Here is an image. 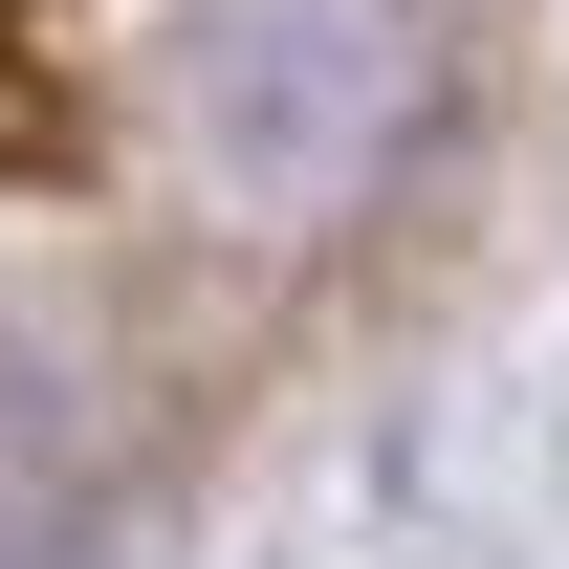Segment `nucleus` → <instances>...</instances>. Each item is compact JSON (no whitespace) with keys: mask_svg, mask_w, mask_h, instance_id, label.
<instances>
[{"mask_svg":"<svg viewBox=\"0 0 569 569\" xmlns=\"http://www.w3.org/2000/svg\"><path fill=\"white\" fill-rule=\"evenodd\" d=\"M417 110H438V22L417 0H176V132L263 219L372 198L417 153Z\"/></svg>","mask_w":569,"mask_h":569,"instance_id":"f257e3e1","label":"nucleus"},{"mask_svg":"<svg viewBox=\"0 0 569 569\" xmlns=\"http://www.w3.org/2000/svg\"><path fill=\"white\" fill-rule=\"evenodd\" d=\"M88 503H110V460H88V395L22 329H0V569H67L88 548Z\"/></svg>","mask_w":569,"mask_h":569,"instance_id":"f03ea898","label":"nucleus"},{"mask_svg":"<svg viewBox=\"0 0 569 569\" xmlns=\"http://www.w3.org/2000/svg\"><path fill=\"white\" fill-rule=\"evenodd\" d=\"M0 132H44V110H22V44H0Z\"/></svg>","mask_w":569,"mask_h":569,"instance_id":"7ed1b4c3","label":"nucleus"}]
</instances>
